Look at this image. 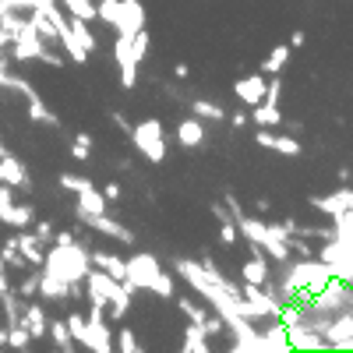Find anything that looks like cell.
Masks as SVG:
<instances>
[{"mask_svg": "<svg viewBox=\"0 0 353 353\" xmlns=\"http://www.w3.org/2000/svg\"><path fill=\"white\" fill-rule=\"evenodd\" d=\"M117 350L121 353H141V343L134 339L131 329H117Z\"/></svg>", "mask_w": 353, "mask_h": 353, "instance_id": "43", "label": "cell"}, {"mask_svg": "<svg viewBox=\"0 0 353 353\" xmlns=\"http://www.w3.org/2000/svg\"><path fill=\"white\" fill-rule=\"evenodd\" d=\"M269 209H272L269 198H254V212H269Z\"/></svg>", "mask_w": 353, "mask_h": 353, "instance_id": "53", "label": "cell"}, {"mask_svg": "<svg viewBox=\"0 0 353 353\" xmlns=\"http://www.w3.org/2000/svg\"><path fill=\"white\" fill-rule=\"evenodd\" d=\"M131 297H134V293L121 279H113L110 272L96 269V265L88 269V276H85V301L88 304H103L106 307V318L124 321L128 311H131Z\"/></svg>", "mask_w": 353, "mask_h": 353, "instance_id": "2", "label": "cell"}, {"mask_svg": "<svg viewBox=\"0 0 353 353\" xmlns=\"http://www.w3.org/2000/svg\"><path fill=\"white\" fill-rule=\"evenodd\" d=\"M85 325H88V318H85L81 311H71V314H68V329H71L74 343H81V339H85Z\"/></svg>", "mask_w": 353, "mask_h": 353, "instance_id": "44", "label": "cell"}, {"mask_svg": "<svg viewBox=\"0 0 353 353\" xmlns=\"http://www.w3.org/2000/svg\"><path fill=\"white\" fill-rule=\"evenodd\" d=\"M254 145H261V149H272V152H279V156H301V149L304 145L297 141V134H283V131H276V128H254Z\"/></svg>", "mask_w": 353, "mask_h": 353, "instance_id": "12", "label": "cell"}, {"mask_svg": "<svg viewBox=\"0 0 353 353\" xmlns=\"http://www.w3.org/2000/svg\"><path fill=\"white\" fill-rule=\"evenodd\" d=\"M36 223V205L32 201H11L0 209V226H11V230H28Z\"/></svg>", "mask_w": 353, "mask_h": 353, "instance_id": "19", "label": "cell"}, {"mask_svg": "<svg viewBox=\"0 0 353 353\" xmlns=\"http://www.w3.org/2000/svg\"><path fill=\"white\" fill-rule=\"evenodd\" d=\"M71 156L78 159V163H85L88 156H92V134H74V141H71Z\"/></svg>", "mask_w": 353, "mask_h": 353, "instance_id": "42", "label": "cell"}, {"mask_svg": "<svg viewBox=\"0 0 353 353\" xmlns=\"http://www.w3.org/2000/svg\"><path fill=\"white\" fill-rule=\"evenodd\" d=\"M28 121H32V124H46V128H61V117L43 103V96L28 99Z\"/></svg>", "mask_w": 353, "mask_h": 353, "instance_id": "32", "label": "cell"}, {"mask_svg": "<svg viewBox=\"0 0 353 353\" xmlns=\"http://www.w3.org/2000/svg\"><path fill=\"white\" fill-rule=\"evenodd\" d=\"M176 145H181V149H201L205 145V121L184 117V121L176 124Z\"/></svg>", "mask_w": 353, "mask_h": 353, "instance_id": "22", "label": "cell"}, {"mask_svg": "<svg viewBox=\"0 0 353 353\" xmlns=\"http://www.w3.org/2000/svg\"><path fill=\"white\" fill-rule=\"evenodd\" d=\"M39 297L50 301V304H64V301H71V283L57 279L53 272L43 269V276H39Z\"/></svg>", "mask_w": 353, "mask_h": 353, "instance_id": "23", "label": "cell"}, {"mask_svg": "<svg viewBox=\"0 0 353 353\" xmlns=\"http://www.w3.org/2000/svg\"><path fill=\"white\" fill-rule=\"evenodd\" d=\"M201 329H205V336H209V339H216V336H226V321L212 311V314H209V321H205Z\"/></svg>", "mask_w": 353, "mask_h": 353, "instance_id": "46", "label": "cell"}, {"mask_svg": "<svg viewBox=\"0 0 353 353\" xmlns=\"http://www.w3.org/2000/svg\"><path fill=\"white\" fill-rule=\"evenodd\" d=\"M261 353H293L290 350V336L279 318H265L261 321Z\"/></svg>", "mask_w": 353, "mask_h": 353, "instance_id": "17", "label": "cell"}, {"mask_svg": "<svg viewBox=\"0 0 353 353\" xmlns=\"http://www.w3.org/2000/svg\"><path fill=\"white\" fill-rule=\"evenodd\" d=\"M50 339H53V346L61 353H74L78 350V343H74V336L68 329V318H50Z\"/></svg>", "mask_w": 353, "mask_h": 353, "instance_id": "28", "label": "cell"}, {"mask_svg": "<svg viewBox=\"0 0 353 353\" xmlns=\"http://www.w3.org/2000/svg\"><path fill=\"white\" fill-rule=\"evenodd\" d=\"M103 194H106V201H121V184H113V181H110V184L103 188Z\"/></svg>", "mask_w": 353, "mask_h": 353, "instance_id": "51", "label": "cell"}, {"mask_svg": "<svg viewBox=\"0 0 353 353\" xmlns=\"http://www.w3.org/2000/svg\"><path fill=\"white\" fill-rule=\"evenodd\" d=\"M92 265H96V269H103V272H110L113 279H121V283L128 276V258L113 254V251H92Z\"/></svg>", "mask_w": 353, "mask_h": 353, "instance_id": "26", "label": "cell"}, {"mask_svg": "<svg viewBox=\"0 0 353 353\" xmlns=\"http://www.w3.org/2000/svg\"><path fill=\"white\" fill-rule=\"evenodd\" d=\"M131 145L141 152V159L149 163H163L166 159V128L159 117H145L131 128Z\"/></svg>", "mask_w": 353, "mask_h": 353, "instance_id": "7", "label": "cell"}, {"mask_svg": "<svg viewBox=\"0 0 353 353\" xmlns=\"http://www.w3.org/2000/svg\"><path fill=\"white\" fill-rule=\"evenodd\" d=\"M96 8H99V21H106L110 28H117L124 36H134L149 21L141 0H96Z\"/></svg>", "mask_w": 353, "mask_h": 353, "instance_id": "6", "label": "cell"}, {"mask_svg": "<svg viewBox=\"0 0 353 353\" xmlns=\"http://www.w3.org/2000/svg\"><path fill=\"white\" fill-rule=\"evenodd\" d=\"M124 286H128L131 293L149 290V293H156V297H163V301L176 297V283H173V276L163 269L159 258H156V254H149V251H138V254H131V258H128V276H124Z\"/></svg>", "mask_w": 353, "mask_h": 353, "instance_id": "3", "label": "cell"}, {"mask_svg": "<svg viewBox=\"0 0 353 353\" xmlns=\"http://www.w3.org/2000/svg\"><path fill=\"white\" fill-rule=\"evenodd\" d=\"M0 258H4L8 269H18V272H28V269H32V265L25 261V254L18 251V233H11V237L4 241V248H0Z\"/></svg>", "mask_w": 353, "mask_h": 353, "instance_id": "33", "label": "cell"}, {"mask_svg": "<svg viewBox=\"0 0 353 353\" xmlns=\"http://www.w3.org/2000/svg\"><path fill=\"white\" fill-rule=\"evenodd\" d=\"M74 219H78L81 226H88V230L103 233V237H113L117 244L134 248V233H131L128 226H121L117 219H110V212H74Z\"/></svg>", "mask_w": 353, "mask_h": 353, "instance_id": "10", "label": "cell"}, {"mask_svg": "<svg viewBox=\"0 0 353 353\" xmlns=\"http://www.w3.org/2000/svg\"><path fill=\"white\" fill-rule=\"evenodd\" d=\"M0 350H8V325H0Z\"/></svg>", "mask_w": 353, "mask_h": 353, "instance_id": "55", "label": "cell"}, {"mask_svg": "<svg viewBox=\"0 0 353 353\" xmlns=\"http://www.w3.org/2000/svg\"><path fill=\"white\" fill-rule=\"evenodd\" d=\"M191 113L198 117V121H205V124H223L226 121V110L219 106V103H212V99H194L191 103Z\"/></svg>", "mask_w": 353, "mask_h": 353, "instance_id": "30", "label": "cell"}, {"mask_svg": "<svg viewBox=\"0 0 353 353\" xmlns=\"http://www.w3.org/2000/svg\"><path fill=\"white\" fill-rule=\"evenodd\" d=\"M39 276H43V269H32V272H25V279L14 286L21 301H32V297H39Z\"/></svg>", "mask_w": 353, "mask_h": 353, "instance_id": "40", "label": "cell"}, {"mask_svg": "<svg viewBox=\"0 0 353 353\" xmlns=\"http://www.w3.org/2000/svg\"><path fill=\"white\" fill-rule=\"evenodd\" d=\"M311 209L325 212L329 219L339 216V212H350V209H353V188H339V191H332V194H314V198H311Z\"/></svg>", "mask_w": 353, "mask_h": 353, "instance_id": "18", "label": "cell"}, {"mask_svg": "<svg viewBox=\"0 0 353 353\" xmlns=\"http://www.w3.org/2000/svg\"><path fill=\"white\" fill-rule=\"evenodd\" d=\"M241 279L254 283V286H269L272 283V269H269V254L261 248H251V258L241 265Z\"/></svg>", "mask_w": 353, "mask_h": 353, "instance_id": "16", "label": "cell"}, {"mask_svg": "<svg viewBox=\"0 0 353 353\" xmlns=\"http://www.w3.org/2000/svg\"><path fill=\"white\" fill-rule=\"evenodd\" d=\"M251 121H254V128H283V110H279V103L261 99L258 106H251Z\"/></svg>", "mask_w": 353, "mask_h": 353, "instance_id": "25", "label": "cell"}, {"mask_svg": "<svg viewBox=\"0 0 353 353\" xmlns=\"http://www.w3.org/2000/svg\"><path fill=\"white\" fill-rule=\"evenodd\" d=\"M149 46H152V32L149 28H138V32L131 36V53H134V61L145 64V57H149Z\"/></svg>", "mask_w": 353, "mask_h": 353, "instance_id": "39", "label": "cell"}, {"mask_svg": "<svg viewBox=\"0 0 353 353\" xmlns=\"http://www.w3.org/2000/svg\"><path fill=\"white\" fill-rule=\"evenodd\" d=\"M113 64H117V74H121V88H134L138 85V61L131 53V36L117 32V43H113Z\"/></svg>", "mask_w": 353, "mask_h": 353, "instance_id": "11", "label": "cell"}, {"mask_svg": "<svg viewBox=\"0 0 353 353\" xmlns=\"http://www.w3.org/2000/svg\"><path fill=\"white\" fill-rule=\"evenodd\" d=\"M176 307L184 311L188 321H198V325H205V321H209V314H212V307L205 304V301H191V297H176Z\"/></svg>", "mask_w": 353, "mask_h": 353, "instance_id": "36", "label": "cell"}, {"mask_svg": "<svg viewBox=\"0 0 353 353\" xmlns=\"http://www.w3.org/2000/svg\"><path fill=\"white\" fill-rule=\"evenodd\" d=\"M290 251H293V258H311V254H318V251L307 244V237H297V233L290 237Z\"/></svg>", "mask_w": 353, "mask_h": 353, "instance_id": "45", "label": "cell"}, {"mask_svg": "<svg viewBox=\"0 0 353 353\" xmlns=\"http://www.w3.org/2000/svg\"><path fill=\"white\" fill-rule=\"evenodd\" d=\"M8 50H11V61H18V64H32V61L50 64V68H64V64H68V57L61 53V46L46 43V39L36 32L32 18H28L25 28H18V32L11 36V46H8Z\"/></svg>", "mask_w": 353, "mask_h": 353, "instance_id": "5", "label": "cell"}, {"mask_svg": "<svg viewBox=\"0 0 353 353\" xmlns=\"http://www.w3.org/2000/svg\"><path fill=\"white\" fill-rule=\"evenodd\" d=\"M286 336H290V350H301V353L325 350V339H321V336L307 325V318H304V314L293 321V325H286Z\"/></svg>", "mask_w": 353, "mask_h": 353, "instance_id": "15", "label": "cell"}, {"mask_svg": "<svg viewBox=\"0 0 353 353\" xmlns=\"http://www.w3.org/2000/svg\"><path fill=\"white\" fill-rule=\"evenodd\" d=\"M18 233V251L25 254V261L32 265V269H43V258H46V244L36 237V230H14Z\"/></svg>", "mask_w": 353, "mask_h": 353, "instance_id": "21", "label": "cell"}, {"mask_svg": "<svg viewBox=\"0 0 353 353\" xmlns=\"http://www.w3.org/2000/svg\"><path fill=\"white\" fill-rule=\"evenodd\" d=\"M290 64V43H279L269 50V57L261 61V74H283V68Z\"/></svg>", "mask_w": 353, "mask_h": 353, "instance_id": "34", "label": "cell"}, {"mask_svg": "<svg viewBox=\"0 0 353 353\" xmlns=\"http://www.w3.org/2000/svg\"><path fill=\"white\" fill-rule=\"evenodd\" d=\"M74 212H110V201L103 194V188H88L81 194H74Z\"/></svg>", "mask_w": 353, "mask_h": 353, "instance_id": "27", "label": "cell"}, {"mask_svg": "<svg viewBox=\"0 0 353 353\" xmlns=\"http://www.w3.org/2000/svg\"><path fill=\"white\" fill-rule=\"evenodd\" d=\"M265 88H269V74L254 71V74H244V78L233 81V96H237V99L251 110V106H258V103L265 99Z\"/></svg>", "mask_w": 353, "mask_h": 353, "instance_id": "14", "label": "cell"}, {"mask_svg": "<svg viewBox=\"0 0 353 353\" xmlns=\"http://www.w3.org/2000/svg\"><path fill=\"white\" fill-rule=\"evenodd\" d=\"M21 325L28 329V336H32V339H46V336H50V318H46V307H43V304H36V301H25Z\"/></svg>", "mask_w": 353, "mask_h": 353, "instance_id": "20", "label": "cell"}, {"mask_svg": "<svg viewBox=\"0 0 353 353\" xmlns=\"http://www.w3.org/2000/svg\"><path fill=\"white\" fill-rule=\"evenodd\" d=\"M32 230H36V237H39L46 248L53 244V233H57V230H53V223H46V219H36V223H32Z\"/></svg>", "mask_w": 353, "mask_h": 353, "instance_id": "47", "label": "cell"}, {"mask_svg": "<svg viewBox=\"0 0 353 353\" xmlns=\"http://www.w3.org/2000/svg\"><path fill=\"white\" fill-rule=\"evenodd\" d=\"M78 346L92 350V353H113L117 350V336H113V325H110L103 304H88V325H85V339Z\"/></svg>", "mask_w": 353, "mask_h": 353, "instance_id": "9", "label": "cell"}, {"mask_svg": "<svg viewBox=\"0 0 353 353\" xmlns=\"http://www.w3.org/2000/svg\"><path fill=\"white\" fill-rule=\"evenodd\" d=\"M68 25H71L74 39H78L88 53H92V50H96V36H92V28H88V21H85V18H71V14H68Z\"/></svg>", "mask_w": 353, "mask_h": 353, "instance_id": "37", "label": "cell"}, {"mask_svg": "<svg viewBox=\"0 0 353 353\" xmlns=\"http://www.w3.org/2000/svg\"><path fill=\"white\" fill-rule=\"evenodd\" d=\"M248 121H251V113H244V110H233L230 113V128H244Z\"/></svg>", "mask_w": 353, "mask_h": 353, "instance_id": "50", "label": "cell"}, {"mask_svg": "<svg viewBox=\"0 0 353 353\" xmlns=\"http://www.w3.org/2000/svg\"><path fill=\"white\" fill-rule=\"evenodd\" d=\"M332 279V269L318 254L311 258H290L286 265H279V279H272L279 301H307L311 293H318Z\"/></svg>", "mask_w": 353, "mask_h": 353, "instance_id": "1", "label": "cell"}, {"mask_svg": "<svg viewBox=\"0 0 353 353\" xmlns=\"http://www.w3.org/2000/svg\"><path fill=\"white\" fill-rule=\"evenodd\" d=\"M8 350H32V336H28V329L25 325H11L8 329Z\"/></svg>", "mask_w": 353, "mask_h": 353, "instance_id": "41", "label": "cell"}, {"mask_svg": "<svg viewBox=\"0 0 353 353\" xmlns=\"http://www.w3.org/2000/svg\"><path fill=\"white\" fill-rule=\"evenodd\" d=\"M61 184L64 191H71V194H81V191H88V188H96V181L92 176H81V173H61Z\"/></svg>", "mask_w": 353, "mask_h": 353, "instance_id": "38", "label": "cell"}, {"mask_svg": "<svg viewBox=\"0 0 353 353\" xmlns=\"http://www.w3.org/2000/svg\"><path fill=\"white\" fill-rule=\"evenodd\" d=\"M4 290H11V283H8V265H4V258H0V293Z\"/></svg>", "mask_w": 353, "mask_h": 353, "instance_id": "52", "label": "cell"}, {"mask_svg": "<svg viewBox=\"0 0 353 353\" xmlns=\"http://www.w3.org/2000/svg\"><path fill=\"white\" fill-rule=\"evenodd\" d=\"M110 124H113V128H117V131H124V134H128V138H131V128H134V124H131V121H128V117H124V113H121V110H110Z\"/></svg>", "mask_w": 353, "mask_h": 353, "instance_id": "48", "label": "cell"}, {"mask_svg": "<svg viewBox=\"0 0 353 353\" xmlns=\"http://www.w3.org/2000/svg\"><path fill=\"white\" fill-rule=\"evenodd\" d=\"M71 18H85L88 25L92 21H99V8H96V0H57Z\"/></svg>", "mask_w": 353, "mask_h": 353, "instance_id": "31", "label": "cell"}, {"mask_svg": "<svg viewBox=\"0 0 353 353\" xmlns=\"http://www.w3.org/2000/svg\"><path fill=\"white\" fill-rule=\"evenodd\" d=\"M43 269L64 283H85L88 269H92V248H85L78 237L64 241V244H50L46 258H43Z\"/></svg>", "mask_w": 353, "mask_h": 353, "instance_id": "4", "label": "cell"}, {"mask_svg": "<svg viewBox=\"0 0 353 353\" xmlns=\"http://www.w3.org/2000/svg\"><path fill=\"white\" fill-rule=\"evenodd\" d=\"M307 43V32H304V28H293V32H290V50H301Z\"/></svg>", "mask_w": 353, "mask_h": 353, "instance_id": "49", "label": "cell"}, {"mask_svg": "<svg viewBox=\"0 0 353 353\" xmlns=\"http://www.w3.org/2000/svg\"><path fill=\"white\" fill-rule=\"evenodd\" d=\"M0 184H11L14 191H32V173L18 156L4 152L0 156Z\"/></svg>", "mask_w": 353, "mask_h": 353, "instance_id": "13", "label": "cell"}, {"mask_svg": "<svg viewBox=\"0 0 353 353\" xmlns=\"http://www.w3.org/2000/svg\"><path fill=\"white\" fill-rule=\"evenodd\" d=\"M212 216L219 219V241H223L226 248H233V244L241 241V230H237V219L230 216V209H226L223 201H216V205H212Z\"/></svg>", "mask_w": 353, "mask_h": 353, "instance_id": "24", "label": "cell"}, {"mask_svg": "<svg viewBox=\"0 0 353 353\" xmlns=\"http://www.w3.org/2000/svg\"><path fill=\"white\" fill-rule=\"evenodd\" d=\"M307 325L325 339V350H353V311H339L332 318H307Z\"/></svg>", "mask_w": 353, "mask_h": 353, "instance_id": "8", "label": "cell"}, {"mask_svg": "<svg viewBox=\"0 0 353 353\" xmlns=\"http://www.w3.org/2000/svg\"><path fill=\"white\" fill-rule=\"evenodd\" d=\"M181 350H184V353H209V350H212L209 336H205V329L198 325V321H188V329H184V343H181Z\"/></svg>", "mask_w": 353, "mask_h": 353, "instance_id": "29", "label": "cell"}, {"mask_svg": "<svg viewBox=\"0 0 353 353\" xmlns=\"http://www.w3.org/2000/svg\"><path fill=\"white\" fill-rule=\"evenodd\" d=\"M0 311H4V325H21V311H25V301L18 297V290H8L4 293V304H0Z\"/></svg>", "mask_w": 353, "mask_h": 353, "instance_id": "35", "label": "cell"}, {"mask_svg": "<svg viewBox=\"0 0 353 353\" xmlns=\"http://www.w3.org/2000/svg\"><path fill=\"white\" fill-rule=\"evenodd\" d=\"M188 74H191V68H188V64H176V68H173V78H181V81H184Z\"/></svg>", "mask_w": 353, "mask_h": 353, "instance_id": "54", "label": "cell"}]
</instances>
